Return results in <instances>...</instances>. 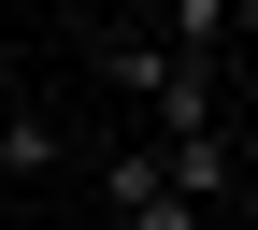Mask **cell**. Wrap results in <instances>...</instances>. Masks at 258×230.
I'll return each instance as SVG.
<instances>
[{
  "instance_id": "cell-1",
  "label": "cell",
  "mask_w": 258,
  "mask_h": 230,
  "mask_svg": "<svg viewBox=\"0 0 258 230\" xmlns=\"http://www.w3.org/2000/svg\"><path fill=\"white\" fill-rule=\"evenodd\" d=\"M101 72H115V101H144V115H158L144 144H186V129H215V72H201V58H172L158 29H101Z\"/></svg>"
},
{
  "instance_id": "cell-2",
  "label": "cell",
  "mask_w": 258,
  "mask_h": 230,
  "mask_svg": "<svg viewBox=\"0 0 258 230\" xmlns=\"http://www.w3.org/2000/svg\"><path fill=\"white\" fill-rule=\"evenodd\" d=\"M101 202H115V230H215L172 173H158V144H115V158H101Z\"/></svg>"
},
{
  "instance_id": "cell-3",
  "label": "cell",
  "mask_w": 258,
  "mask_h": 230,
  "mask_svg": "<svg viewBox=\"0 0 258 230\" xmlns=\"http://www.w3.org/2000/svg\"><path fill=\"white\" fill-rule=\"evenodd\" d=\"M244 29H258V0H158V43H172V58H201V72L244 43Z\"/></svg>"
}]
</instances>
